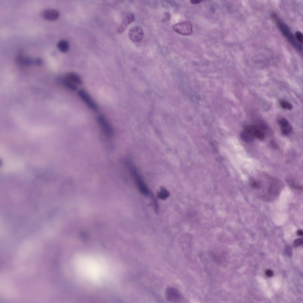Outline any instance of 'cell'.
I'll list each match as a JSON object with an SVG mask.
<instances>
[{"label":"cell","mask_w":303,"mask_h":303,"mask_svg":"<svg viewBox=\"0 0 303 303\" xmlns=\"http://www.w3.org/2000/svg\"><path fill=\"white\" fill-rule=\"evenodd\" d=\"M125 163L131 175L134 180L140 193L145 196L151 195L150 191L144 180L134 164L130 160H126Z\"/></svg>","instance_id":"cell-1"},{"label":"cell","mask_w":303,"mask_h":303,"mask_svg":"<svg viewBox=\"0 0 303 303\" xmlns=\"http://www.w3.org/2000/svg\"><path fill=\"white\" fill-rule=\"evenodd\" d=\"M272 15L283 35L294 48L299 51H301L302 49V45L296 41L288 26L281 20L275 14H273Z\"/></svg>","instance_id":"cell-2"},{"label":"cell","mask_w":303,"mask_h":303,"mask_svg":"<svg viewBox=\"0 0 303 303\" xmlns=\"http://www.w3.org/2000/svg\"><path fill=\"white\" fill-rule=\"evenodd\" d=\"M77 95L90 109L96 112L98 111L99 107L97 104L87 91L83 89H80L78 91Z\"/></svg>","instance_id":"cell-3"},{"label":"cell","mask_w":303,"mask_h":303,"mask_svg":"<svg viewBox=\"0 0 303 303\" xmlns=\"http://www.w3.org/2000/svg\"><path fill=\"white\" fill-rule=\"evenodd\" d=\"M192 236L189 233L183 234L180 239V244L182 251L186 258L188 260L191 258V252Z\"/></svg>","instance_id":"cell-4"},{"label":"cell","mask_w":303,"mask_h":303,"mask_svg":"<svg viewBox=\"0 0 303 303\" xmlns=\"http://www.w3.org/2000/svg\"><path fill=\"white\" fill-rule=\"evenodd\" d=\"M97 121L101 130L108 136L112 135V126L106 117L102 114H99L96 117Z\"/></svg>","instance_id":"cell-5"},{"label":"cell","mask_w":303,"mask_h":303,"mask_svg":"<svg viewBox=\"0 0 303 303\" xmlns=\"http://www.w3.org/2000/svg\"><path fill=\"white\" fill-rule=\"evenodd\" d=\"M173 28L176 33L183 35H190L193 32V25L189 21L175 24Z\"/></svg>","instance_id":"cell-6"},{"label":"cell","mask_w":303,"mask_h":303,"mask_svg":"<svg viewBox=\"0 0 303 303\" xmlns=\"http://www.w3.org/2000/svg\"><path fill=\"white\" fill-rule=\"evenodd\" d=\"M165 296L167 300L171 302H178L182 298V295L180 292L177 289L172 287H169L166 289Z\"/></svg>","instance_id":"cell-7"},{"label":"cell","mask_w":303,"mask_h":303,"mask_svg":"<svg viewBox=\"0 0 303 303\" xmlns=\"http://www.w3.org/2000/svg\"><path fill=\"white\" fill-rule=\"evenodd\" d=\"M144 35L143 30L138 26L132 27L128 32L129 38L134 42H136L141 41L143 38Z\"/></svg>","instance_id":"cell-8"},{"label":"cell","mask_w":303,"mask_h":303,"mask_svg":"<svg viewBox=\"0 0 303 303\" xmlns=\"http://www.w3.org/2000/svg\"><path fill=\"white\" fill-rule=\"evenodd\" d=\"M134 16L133 14L130 13L127 14L118 28L117 30L118 33H123L128 26L134 21Z\"/></svg>","instance_id":"cell-9"},{"label":"cell","mask_w":303,"mask_h":303,"mask_svg":"<svg viewBox=\"0 0 303 303\" xmlns=\"http://www.w3.org/2000/svg\"><path fill=\"white\" fill-rule=\"evenodd\" d=\"M281 132L284 135H289L292 131V128L289 121L285 118H281L278 121Z\"/></svg>","instance_id":"cell-10"},{"label":"cell","mask_w":303,"mask_h":303,"mask_svg":"<svg viewBox=\"0 0 303 303\" xmlns=\"http://www.w3.org/2000/svg\"><path fill=\"white\" fill-rule=\"evenodd\" d=\"M59 15L58 11L52 9L45 10L43 13V18L46 20L50 21L56 20L59 18Z\"/></svg>","instance_id":"cell-11"},{"label":"cell","mask_w":303,"mask_h":303,"mask_svg":"<svg viewBox=\"0 0 303 303\" xmlns=\"http://www.w3.org/2000/svg\"><path fill=\"white\" fill-rule=\"evenodd\" d=\"M64 77L77 85H81L83 83V81L77 73L70 72L66 73Z\"/></svg>","instance_id":"cell-12"},{"label":"cell","mask_w":303,"mask_h":303,"mask_svg":"<svg viewBox=\"0 0 303 303\" xmlns=\"http://www.w3.org/2000/svg\"><path fill=\"white\" fill-rule=\"evenodd\" d=\"M61 83L66 88L72 91H75L77 89L76 85L65 78L64 77L60 78L59 79Z\"/></svg>","instance_id":"cell-13"},{"label":"cell","mask_w":303,"mask_h":303,"mask_svg":"<svg viewBox=\"0 0 303 303\" xmlns=\"http://www.w3.org/2000/svg\"><path fill=\"white\" fill-rule=\"evenodd\" d=\"M241 136L244 141L247 142H252L255 138L252 133L245 128L241 133Z\"/></svg>","instance_id":"cell-14"},{"label":"cell","mask_w":303,"mask_h":303,"mask_svg":"<svg viewBox=\"0 0 303 303\" xmlns=\"http://www.w3.org/2000/svg\"><path fill=\"white\" fill-rule=\"evenodd\" d=\"M170 195V192L164 187L161 186L160 190L157 194V197L159 199L165 200L169 197Z\"/></svg>","instance_id":"cell-15"},{"label":"cell","mask_w":303,"mask_h":303,"mask_svg":"<svg viewBox=\"0 0 303 303\" xmlns=\"http://www.w3.org/2000/svg\"><path fill=\"white\" fill-rule=\"evenodd\" d=\"M57 47L61 52L65 53L68 50L69 48V44L66 41L62 40L59 41L58 43Z\"/></svg>","instance_id":"cell-16"},{"label":"cell","mask_w":303,"mask_h":303,"mask_svg":"<svg viewBox=\"0 0 303 303\" xmlns=\"http://www.w3.org/2000/svg\"><path fill=\"white\" fill-rule=\"evenodd\" d=\"M280 104L281 107L285 109L291 110L293 108V105L290 103L286 101L281 100L280 101Z\"/></svg>","instance_id":"cell-17"},{"label":"cell","mask_w":303,"mask_h":303,"mask_svg":"<svg viewBox=\"0 0 303 303\" xmlns=\"http://www.w3.org/2000/svg\"><path fill=\"white\" fill-rule=\"evenodd\" d=\"M295 37L296 41L300 44H302L303 42V36L302 33L297 31L295 34Z\"/></svg>","instance_id":"cell-18"},{"label":"cell","mask_w":303,"mask_h":303,"mask_svg":"<svg viewBox=\"0 0 303 303\" xmlns=\"http://www.w3.org/2000/svg\"><path fill=\"white\" fill-rule=\"evenodd\" d=\"M151 196L155 211L156 213H157L158 212V206L157 202L153 195L152 194Z\"/></svg>","instance_id":"cell-19"},{"label":"cell","mask_w":303,"mask_h":303,"mask_svg":"<svg viewBox=\"0 0 303 303\" xmlns=\"http://www.w3.org/2000/svg\"><path fill=\"white\" fill-rule=\"evenodd\" d=\"M250 184L251 186L254 188H259L260 186V183L255 180L251 181L250 182Z\"/></svg>","instance_id":"cell-20"},{"label":"cell","mask_w":303,"mask_h":303,"mask_svg":"<svg viewBox=\"0 0 303 303\" xmlns=\"http://www.w3.org/2000/svg\"><path fill=\"white\" fill-rule=\"evenodd\" d=\"M303 239L302 238H298L296 239L294 241V245L295 246H299L303 244Z\"/></svg>","instance_id":"cell-21"},{"label":"cell","mask_w":303,"mask_h":303,"mask_svg":"<svg viewBox=\"0 0 303 303\" xmlns=\"http://www.w3.org/2000/svg\"><path fill=\"white\" fill-rule=\"evenodd\" d=\"M274 274L273 271L270 269L267 270L265 272V274L267 277H271Z\"/></svg>","instance_id":"cell-22"},{"label":"cell","mask_w":303,"mask_h":303,"mask_svg":"<svg viewBox=\"0 0 303 303\" xmlns=\"http://www.w3.org/2000/svg\"><path fill=\"white\" fill-rule=\"evenodd\" d=\"M201 1L202 0H192L190 1L191 3L194 4H197L200 3Z\"/></svg>","instance_id":"cell-23"},{"label":"cell","mask_w":303,"mask_h":303,"mask_svg":"<svg viewBox=\"0 0 303 303\" xmlns=\"http://www.w3.org/2000/svg\"><path fill=\"white\" fill-rule=\"evenodd\" d=\"M297 234L299 236H302L303 234V231L301 230H299L297 231Z\"/></svg>","instance_id":"cell-24"}]
</instances>
